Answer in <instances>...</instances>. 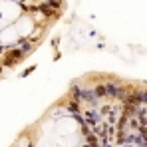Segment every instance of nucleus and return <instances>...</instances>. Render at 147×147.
<instances>
[{"label": "nucleus", "mask_w": 147, "mask_h": 147, "mask_svg": "<svg viewBox=\"0 0 147 147\" xmlns=\"http://www.w3.org/2000/svg\"><path fill=\"white\" fill-rule=\"evenodd\" d=\"M18 30H20L22 34H28V32L32 30V22H30V20H22V22H20V28H18Z\"/></svg>", "instance_id": "nucleus-1"}, {"label": "nucleus", "mask_w": 147, "mask_h": 147, "mask_svg": "<svg viewBox=\"0 0 147 147\" xmlns=\"http://www.w3.org/2000/svg\"><path fill=\"white\" fill-rule=\"evenodd\" d=\"M2 38H4V40H14V38H16V32H14V30H6V32L2 34Z\"/></svg>", "instance_id": "nucleus-2"}]
</instances>
